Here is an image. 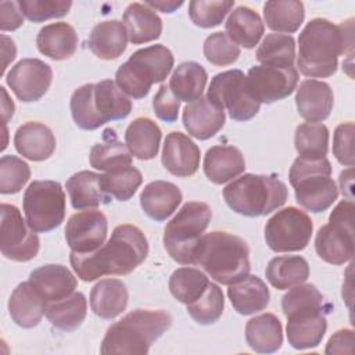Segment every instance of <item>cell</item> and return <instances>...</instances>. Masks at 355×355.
I'll return each mask as SVG.
<instances>
[{
    "label": "cell",
    "instance_id": "6da1fadb",
    "mask_svg": "<svg viewBox=\"0 0 355 355\" xmlns=\"http://www.w3.org/2000/svg\"><path fill=\"white\" fill-rule=\"evenodd\" d=\"M147 255L148 241L144 233L137 226L125 223L116 226L100 248L86 254L71 251L69 262L78 277L94 282L103 276L129 275Z\"/></svg>",
    "mask_w": 355,
    "mask_h": 355
},
{
    "label": "cell",
    "instance_id": "7a4b0ae2",
    "mask_svg": "<svg viewBox=\"0 0 355 355\" xmlns=\"http://www.w3.org/2000/svg\"><path fill=\"white\" fill-rule=\"evenodd\" d=\"M352 49V25H334L326 18H313L298 37L297 65L309 78H330L337 72L338 57Z\"/></svg>",
    "mask_w": 355,
    "mask_h": 355
},
{
    "label": "cell",
    "instance_id": "3957f363",
    "mask_svg": "<svg viewBox=\"0 0 355 355\" xmlns=\"http://www.w3.org/2000/svg\"><path fill=\"white\" fill-rule=\"evenodd\" d=\"M330 308L313 284L291 287L282 298L288 344L300 351L318 347L327 330L326 313Z\"/></svg>",
    "mask_w": 355,
    "mask_h": 355
},
{
    "label": "cell",
    "instance_id": "277c9868",
    "mask_svg": "<svg viewBox=\"0 0 355 355\" xmlns=\"http://www.w3.org/2000/svg\"><path fill=\"white\" fill-rule=\"evenodd\" d=\"M248 255V245L241 237L215 230L198 240L193 265L201 266L215 282L230 286L250 273Z\"/></svg>",
    "mask_w": 355,
    "mask_h": 355
},
{
    "label": "cell",
    "instance_id": "5b68a950",
    "mask_svg": "<svg viewBox=\"0 0 355 355\" xmlns=\"http://www.w3.org/2000/svg\"><path fill=\"white\" fill-rule=\"evenodd\" d=\"M172 326V316L166 311L136 309L107 329L100 354H139L146 355L150 347Z\"/></svg>",
    "mask_w": 355,
    "mask_h": 355
},
{
    "label": "cell",
    "instance_id": "8992f818",
    "mask_svg": "<svg viewBox=\"0 0 355 355\" xmlns=\"http://www.w3.org/2000/svg\"><path fill=\"white\" fill-rule=\"evenodd\" d=\"M69 107L78 128L94 130L110 121L125 119L132 111V101L114 80L104 79L78 87Z\"/></svg>",
    "mask_w": 355,
    "mask_h": 355
},
{
    "label": "cell",
    "instance_id": "52a82bcc",
    "mask_svg": "<svg viewBox=\"0 0 355 355\" xmlns=\"http://www.w3.org/2000/svg\"><path fill=\"white\" fill-rule=\"evenodd\" d=\"M287 197V186L275 175L244 173L223 189L229 208L248 218L265 216L276 211Z\"/></svg>",
    "mask_w": 355,
    "mask_h": 355
},
{
    "label": "cell",
    "instance_id": "ba28073f",
    "mask_svg": "<svg viewBox=\"0 0 355 355\" xmlns=\"http://www.w3.org/2000/svg\"><path fill=\"white\" fill-rule=\"evenodd\" d=\"M173 54L164 44L135 51L115 72L116 86L135 100L144 98L154 83L164 82L172 71Z\"/></svg>",
    "mask_w": 355,
    "mask_h": 355
},
{
    "label": "cell",
    "instance_id": "9c48e42d",
    "mask_svg": "<svg viewBox=\"0 0 355 355\" xmlns=\"http://www.w3.org/2000/svg\"><path fill=\"white\" fill-rule=\"evenodd\" d=\"M330 175L331 165L326 157L318 159L295 158L288 172L295 201L304 209L315 214L330 208L338 197V187Z\"/></svg>",
    "mask_w": 355,
    "mask_h": 355
},
{
    "label": "cell",
    "instance_id": "30bf717a",
    "mask_svg": "<svg viewBox=\"0 0 355 355\" xmlns=\"http://www.w3.org/2000/svg\"><path fill=\"white\" fill-rule=\"evenodd\" d=\"M212 218L208 204L201 201L186 202L168 222L164 230V247L173 261L193 265V254L198 240Z\"/></svg>",
    "mask_w": 355,
    "mask_h": 355
},
{
    "label": "cell",
    "instance_id": "8fae6325",
    "mask_svg": "<svg viewBox=\"0 0 355 355\" xmlns=\"http://www.w3.org/2000/svg\"><path fill=\"white\" fill-rule=\"evenodd\" d=\"M354 202L340 201L315 237V250L327 263L344 265L354 257Z\"/></svg>",
    "mask_w": 355,
    "mask_h": 355
},
{
    "label": "cell",
    "instance_id": "7c38bea8",
    "mask_svg": "<svg viewBox=\"0 0 355 355\" xmlns=\"http://www.w3.org/2000/svg\"><path fill=\"white\" fill-rule=\"evenodd\" d=\"M24 212L29 227L47 233L58 227L65 218V193L55 180H33L24 193Z\"/></svg>",
    "mask_w": 355,
    "mask_h": 355
},
{
    "label": "cell",
    "instance_id": "4fadbf2b",
    "mask_svg": "<svg viewBox=\"0 0 355 355\" xmlns=\"http://www.w3.org/2000/svg\"><path fill=\"white\" fill-rule=\"evenodd\" d=\"M207 98L216 107L227 111L237 122L254 118L261 104L252 97L247 85V76L240 69H230L216 73L209 83Z\"/></svg>",
    "mask_w": 355,
    "mask_h": 355
},
{
    "label": "cell",
    "instance_id": "5bb4252c",
    "mask_svg": "<svg viewBox=\"0 0 355 355\" xmlns=\"http://www.w3.org/2000/svg\"><path fill=\"white\" fill-rule=\"evenodd\" d=\"M312 219L295 207L277 211L265 225V241L275 252L302 251L311 241Z\"/></svg>",
    "mask_w": 355,
    "mask_h": 355
},
{
    "label": "cell",
    "instance_id": "9a60e30c",
    "mask_svg": "<svg viewBox=\"0 0 355 355\" xmlns=\"http://www.w3.org/2000/svg\"><path fill=\"white\" fill-rule=\"evenodd\" d=\"M40 248V240L28 222L24 220L15 205H0V250L1 254L15 262L33 259Z\"/></svg>",
    "mask_w": 355,
    "mask_h": 355
},
{
    "label": "cell",
    "instance_id": "2e32d148",
    "mask_svg": "<svg viewBox=\"0 0 355 355\" xmlns=\"http://www.w3.org/2000/svg\"><path fill=\"white\" fill-rule=\"evenodd\" d=\"M298 71L294 67L255 65L247 73V85L252 97L261 104H272L288 97L297 87Z\"/></svg>",
    "mask_w": 355,
    "mask_h": 355
},
{
    "label": "cell",
    "instance_id": "e0dca14e",
    "mask_svg": "<svg viewBox=\"0 0 355 355\" xmlns=\"http://www.w3.org/2000/svg\"><path fill=\"white\" fill-rule=\"evenodd\" d=\"M51 80V67L39 58L18 61L6 76L11 92L24 103L40 100L49 90Z\"/></svg>",
    "mask_w": 355,
    "mask_h": 355
},
{
    "label": "cell",
    "instance_id": "ac0fdd59",
    "mask_svg": "<svg viewBox=\"0 0 355 355\" xmlns=\"http://www.w3.org/2000/svg\"><path fill=\"white\" fill-rule=\"evenodd\" d=\"M108 233L105 215L98 209H86L73 214L65 226V240L71 251L78 254L100 248Z\"/></svg>",
    "mask_w": 355,
    "mask_h": 355
},
{
    "label": "cell",
    "instance_id": "d6986e66",
    "mask_svg": "<svg viewBox=\"0 0 355 355\" xmlns=\"http://www.w3.org/2000/svg\"><path fill=\"white\" fill-rule=\"evenodd\" d=\"M200 157L198 146L187 135L182 132H171L166 135L161 162L169 173L178 178L194 175L200 166Z\"/></svg>",
    "mask_w": 355,
    "mask_h": 355
},
{
    "label": "cell",
    "instance_id": "ffe728a7",
    "mask_svg": "<svg viewBox=\"0 0 355 355\" xmlns=\"http://www.w3.org/2000/svg\"><path fill=\"white\" fill-rule=\"evenodd\" d=\"M295 105L301 118L309 123H319L324 121L333 110V90L326 82L305 79L297 87Z\"/></svg>",
    "mask_w": 355,
    "mask_h": 355
},
{
    "label": "cell",
    "instance_id": "44dd1931",
    "mask_svg": "<svg viewBox=\"0 0 355 355\" xmlns=\"http://www.w3.org/2000/svg\"><path fill=\"white\" fill-rule=\"evenodd\" d=\"M182 121L190 136L198 140H208L225 126L226 115L225 111L211 103L207 96H201L184 107Z\"/></svg>",
    "mask_w": 355,
    "mask_h": 355
},
{
    "label": "cell",
    "instance_id": "7402d4cb",
    "mask_svg": "<svg viewBox=\"0 0 355 355\" xmlns=\"http://www.w3.org/2000/svg\"><path fill=\"white\" fill-rule=\"evenodd\" d=\"M47 300L28 280L19 283L8 300V312L15 324L24 329L37 326L46 313Z\"/></svg>",
    "mask_w": 355,
    "mask_h": 355
},
{
    "label": "cell",
    "instance_id": "603a6c76",
    "mask_svg": "<svg viewBox=\"0 0 355 355\" xmlns=\"http://www.w3.org/2000/svg\"><path fill=\"white\" fill-rule=\"evenodd\" d=\"M182 202L180 189L166 180H154L140 193V205L144 214L155 222L166 220Z\"/></svg>",
    "mask_w": 355,
    "mask_h": 355
},
{
    "label": "cell",
    "instance_id": "cb8c5ba5",
    "mask_svg": "<svg viewBox=\"0 0 355 355\" xmlns=\"http://www.w3.org/2000/svg\"><path fill=\"white\" fill-rule=\"evenodd\" d=\"M55 144L51 129L40 122H26L14 135L15 150L22 157L35 162L50 158L55 150Z\"/></svg>",
    "mask_w": 355,
    "mask_h": 355
},
{
    "label": "cell",
    "instance_id": "d4e9b609",
    "mask_svg": "<svg viewBox=\"0 0 355 355\" xmlns=\"http://www.w3.org/2000/svg\"><path fill=\"white\" fill-rule=\"evenodd\" d=\"M29 282L47 302L62 300L71 295L78 287V280L73 273L67 266L57 263H47L32 270Z\"/></svg>",
    "mask_w": 355,
    "mask_h": 355
},
{
    "label": "cell",
    "instance_id": "484cf974",
    "mask_svg": "<svg viewBox=\"0 0 355 355\" xmlns=\"http://www.w3.org/2000/svg\"><path fill=\"white\" fill-rule=\"evenodd\" d=\"M202 168L208 180L223 184L245 171V159L237 147L219 144L205 153Z\"/></svg>",
    "mask_w": 355,
    "mask_h": 355
},
{
    "label": "cell",
    "instance_id": "4316f807",
    "mask_svg": "<svg viewBox=\"0 0 355 355\" xmlns=\"http://www.w3.org/2000/svg\"><path fill=\"white\" fill-rule=\"evenodd\" d=\"M128 32L122 21L108 19L97 24L87 40L90 51L101 60H116L128 46Z\"/></svg>",
    "mask_w": 355,
    "mask_h": 355
},
{
    "label": "cell",
    "instance_id": "83f0119b",
    "mask_svg": "<svg viewBox=\"0 0 355 355\" xmlns=\"http://www.w3.org/2000/svg\"><path fill=\"white\" fill-rule=\"evenodd\" d=\"M100 176L92 171H80L67 180L65 187L75 209H96L103 204H110L112 197L104 191Z\"/></svg>",
    "mask_w": 355,
    "mask_h": 355
},
{
    "label": "cell",
    "instance_id": "f1b7e54d",
    "mask_svg": "<svg viewBox=\"0 0 355 355\" xmlns=\"http://www.w3.org/2000/svg\"><path fill=\"white\" fill-rule=\"evenodd\" d=\"M227 297L240 315H252L263 311L269 305L270 294L265 282L255 276L247 275L227 288Z\"/></svg>",
    "mask_w": 355,
    "mask_h": 355
},
{
    "label": "cell",
    "instance_id": "f546056e",
    "mask_svg": "<svg viewBox=\"0 0 355 355\" xmlns=\"http://www.w3.org/2000/svg\"><path fill=\"white\" fill-rule=\"evenodd\" d=\"M36 46L43 55L54 61H62L72 57L76 51L78 35L72 25L67 22H53L39 31Z\"/></svg>",
    "mask_w": 355,
    "mask_h": 355
},
{
    "label": "cell",
    "instance_id": "4dcf8cb0",
    "mask_svg": "<svg viewBox=\"0 0 355 355\" xmlns=\"http://www.w3.org/2000/svg\"><path fill=\"white\" fill-rule=\"evenodd\" d=\"M128 288L122 280L103 279L90 291V308L101 319H114L128 306Z\"/></svg>",
    "mask_w": 355,
    "mask_h": 355
},
{
    "label": "cell",
    "instance_id": "1f68e13d",
    "mask_svg": "<svg viewBox=\"0 0 355 355\" xmlns=\"http://www.w3.org/2000/svg\"><path fill=\"white\" fill-rule=\"evenodd\" d=\"M122 22L133 44L157 40L162 32V21L158 14L141 3H130L123 12Z\"/></svg>",
    "mask_w": 355,
    "mask_h": 355
},
{
    "label": "cell",
    "instance_id": "d6a6232c",
    "mask_svg": "<svg viewBox=\"0 0 355 355\" xmlns=\"http://www.w3.org/2000/svg\"><path fill=\"white\" fill-rule=\"evenodd\" d=\"M225 31L234 44L254 49L265 32V25L257 11L247 6H239L227 17Z\"/></svg>",
    "mask_w": 355,
    "mask_h": 355
},
{
    "label": "cell",
    "instance_id": "836d02e7",
    "mask_svg": "<svg viewBox=\"0 0 355 355\" xmlns=\"http://www.w3.org/2000/svg\"><path fill=\"white\" fill-rule=\"evenodd\" d=\"M245 341L258 354H272L283 344V326L273 313H262L245 324Z\"/></svg>",
    "mask_w": 355,
    "mask_h": 355
},
{
    "label": "cell",
    "instance_id": "e575fe53",
    "mask_svg": "<svg viewBox=\"0 0 355 355\" xmlns=\"http://www.w3.org/2000/svg\"><path fill=\"white\" fill-rule=\"evenodd\" d=\"M162 132L150 118H136L125 130V144L130 154L140 161L155 158L159 150Z\"/></svg>",
    "mask_w": 355,
    "mask_h": 355
},
{
    "label": "cell",
    "instance_id": "d590c367",
    "mask_svg": "<svg viewBox=\"0 0 355 355\" xmlns=\"http://www.w3.org/2000/svg\"><path fill=\"white\" fill-rule=\"evenodd\" d=\"M89 162L94 169L112 172L130 166L132 154L126 144L118 140L114 129H105L103 132V141L92 147Z\"/></svg>",
    "mask_w": 355,
    "mask_h": 355
},
{
    "label": "cell",
    "instance_id": "8d00e7d4",
    "mask_svg": "<svg viewBox=\"0 0 355 355\" xmlns=\"http://www.w3.org/2000/svg\"><path fill=\"white\" fill-rule=\"evenodd\" d=\"M265 276L277 290H288L309 277V265L301 255H282L269 261Z\"/></svg>",
    "mask_w": 355,
    "mask_h": 355
},
{
    "label": "cell",
    "instance_id": "74e56055",
    "mask_svg": "<svg viewBox=\"0 0 355 355\" xmlns=\"http://www.w3.org/2000/svg\"><path fill=\"white\" fill-rule=\"evenodd\" d=\"M208 80L204 67L194 61L179 64L169 79V89L179 101L191 103L202 96Z\"/></svg>",
    "mask_w": 355,
    "mask_h": 355
},
{
    "label": "cell",
    "instance_id": "f35d334b",
    "mask_svg": "<svg viewBox=\"0 0 355 355\" xmlns=\"http://www.w3.org/2000/svg\"><path fill=\"white\" fill-rule=\"evenodd\" d=\"M87 313V301L83 293L76 291L71 295L47 304L46 318L58 330L73 331L85 320Z\"/></svg>",
    "mask_w": 355,
    "mask_h": 355
},
{
    "label": "cell",
    "instance_id": "ab89813d",
    "mask_svg": "<svg viewBox=\"0 0 355 355\" xmlns=\"http://www.w3.org/2000/svg\"><path fill=\"white\" fill-rule=\"evenodd\" d=\"M266 26L277 33H293L300 29L305 18L304 4L297 0H270L263 4Z\"/></svg>",
    "mask_w": 355,
    "mask_h": 355
},
{
    "label": "cell",
    "instance_id": "60d3db41",
    "mask_svg": "<svg viewBox=\"0 0 355 355\" xmlns=\"http://www.w3.org/2000/svg\"><path fill=\"white\" fill-rule=\"evenodd\" d=\"M255 55L261 65L282 68L294 67L295 40L290 35L269 33L261 42Z\"/></svg>",
    "mask_w": 355,
    "mask_h": 355
},
{
    "label": "cell",
    "instance_id": "b9f144b4",
    "mask_svg": "<svg viewBox=\"0 0 355 355\" xmlns=\"http://www.w3.org/2000/svg\"><path fill=\"white\" fill-rule=\"evenodd\" d=\"M209 284L208 276L200 269L178 268L169 277L171 294L182 304H191L198 300Z\"/></svg>",
    "mask_w": 355,
    "mask_h": 355
},
{
    "label": "cell",
    "instance_id": "7bdbcfd3",
    "mask_svg": "<svg viewBox=\"0 0 355 355\" xmlns=\"http://www.w3.org/2000/svg\"><path fill=\"white\" fill-rule=\"evenodd\" d=\"M294 144L300 157L323 158L329 151V129L323 123H301L295 129Z\"/></svg>",
    "mask_w": 355,
    "mask_h": 355
},
{
    "label": "cell",
    "instance_id": "ee69618b",
    "mask_svg": "<svg viewBox=\"0 0 355 355\" xmlns=\"http://www.w3.org/2000/svg\"><path fill=\"white\" fill-rule=\"evenodd\" d=\"M104 191L119 201H128L133 197L143 182L141 172L135 166H126L118 171L105 172L100 176Z\"/></svg>",
    "mask_w": 355,
    "mask_h": 355
},
{
    "label": "cell",
    "instance_id": "f6af8a7d",
    "mask_svg": "<svg viewBox=\"0 0 355 355\" xmlns=\"http://www.w3.org/2000/svg\"><path fill=\"white\" fill-rule=\"evenodd\" d=\"M187 313L193 318L198 324H212L215 323L223 313L225 298L223 293L218 284H208L204 294L191 304H187Z\"/></svg>",
    "mask_w": 355,
    "mask_h": 355
},
{
    "label": "cell",
    "instance_id": "bcb514c9",
    "mask_svg": "<svg viewBox=\"0 0 355 355\" xmlns=\"http://www.w3.org/2000/svg\"><path fill=\"white\" fill-rule=\"evenodd\" d=\"M233 6V0H191L189 3V17L200 28H215L222 24Z\"/></svg>",
    "mask_w": 355,
    "mask_h": 355
},
{
    "label": "cell",
    "instance_id": "7dc6e473",
    "mask_svg": "<svg viewBox=\"0 0 355 355\" xmlns=\"http://www.w3.org/2000/svg\"><path fill=\"white\" fill-rule=\"evenodd\" d=\"M31 178L29 165L15 155L0 158V193L15 194L22 190Z\"/></svg>",
    "mask_w": 355,
    "mask_h": 355
},
{
    "label": "cell",
    "instance_id": "c3c4849f",
    "mask_svg": "<svg viewBox=\"0 0 355 355\" xmlns=\"http://www.w3.org/2000/svg\"><path fill=\"white\" fill-rule=\"evenodd\" d=\"M204 55L208 62L216 67H226L236 62L240 57V49L234 44L226 33H211L202 46Z\"/></svg>",
    "mask_w": 355,
    "mask_h": 355
},
{
    "label": "cell",
    "instance_id": "681fc988",
    "mask_svg": "<svg viewBox=\"0 0 355 355\" xmlns=\"http://www.w3.org/2000/svg\"><path fill=\"white\" fill-rule=\"evenodd\" d=\"M22 14L31 22H43L51 18H61L69 12L71 0H19Z\"/></svg>",
    "mask_w": 355,
    "mask_h": 355
},
{
    "label": "cell",
    "instance_id": "f907efd6",
    "mask_svg": "<svg viewBox=\"0 0 355 355\" xmlns=\"http://www.w3.org/2000/svg\"><path fill=\"white\" fill-rule=\"evenodd\" d=\"M354 133V122H344L336 128L333 136V155L341 165L349 168H352L355 162Z\"/></svg>",
    "mask_w": 355,
    "mask_h": 355
},
{
    "label": "cell",
    "instance_id": "816d5d0a",
    "mask_svg": "<svg viewBox=\"0 0 355 355\" xmlns=\"http://www.w3.org/2000/svg\"><path fill=\"white\" fill-rule=\"evenodd\" d=\"M180 101L171 92L169 86L161 85L157 94L153 98L154 114L164 122L173 123L178 119Z\"/></svg>",
    "mask_w": 355,
    "mask_h": 355
},
{
    "label": "cell",
    "instance_id": "f5cc1de1",
    "mask_svg": "<svg viewBox=\"0 0 355 355\" xmlns=\"http://www.w3.org/2000/svg\"><path fill=\"white\" fill-rule=\"evenodd\" d=\"M24 24V14L18 1L0 3V29L3 32L17 31Z\"/></svg>",
    "mask_w": 355,
    "mask_h": 355
},
{
    "label": "cell",
    "instance_id": "db71d44e",
    "mask_svg": "<svg viewBox=\"0 0 355 355\" xmlns=\"http://www.w3.org/2000/svg\"><path fill=\"white\" fill-rule=\"evenodd\" d=\"M354 352V331L341 329L336 331L327 341L324 354H352Z\"/></svg>",
    "mask_w": 355,
    "mask_h": 355
},
{
    "label": "cell",
    "instance_id": "11a10c76",
    "mask_svg": "<svg viewBox=\"0 0 355 355\" xmlns=\"http://www.w3.org/2000/svg\"><path fill=\"white\" fill-rule=\"evenodd\" d=\"M1 53H3V58H4L3 60V68H1V75H3L6 68L15 58V54H17V49H15V44H14L12 39H10L6 35H1Z\"/></svg>",
    "mask_w": 355,
    "mask_h": 355
},
{
    "label": "cell",
    "instance_id": "9f6ffc18",
    "mask_svg": "<svg viewBox=\"0 0 355 355\" xmlns=\"http://www.w3.org/2000/svg\"><path fill=\"white\" fill-rule=\"evenodd\" d=\"M183 0H147L144 1V4L153 10H158L162 12H173L175 10H178L179 7L183 6Z\"/></svg>",
    "mask_w": 355,
    "mask_h": 355
},
{
    "label": "cell",
    "instance_id": "6f0895ef",
    "mask_svg": "<svg viewBox=\"0 0 355 355\" xmlns=\"http://www.w3.org/2000/svg\"><path fill=\"white\" fill-rule=\"evenodd\" d=\"M1 89V94H3V101H1V114H3V121H4V123L12 116V114H14V103H12V100H10L8 98V94H7V92H6V89L4 87H0Z\"/></svg>",
    "mask_w": 355,
    "mask_h": 355
}]
</instances>
